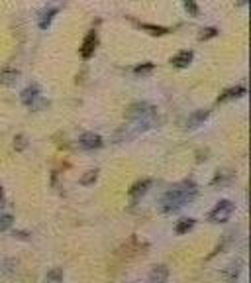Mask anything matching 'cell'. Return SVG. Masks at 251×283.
<instances>
[{"instance_id": "obj_1", "label": "cell", "mask_w": 251, "mask_h": 283, "mask_svg": "<svg viewBox=\"0 0 251 283\" xmlns=\"http://www.w3.org/2000/svg\"><path fill=\"white\" fill-rule=\"evenodd\" d=\"M198 189L193 181H182L177 187L169 189L167 193L161 197V211L163 212H177L182 209L186 203L195 201Z\"/></svg>"}, {"instance_id": "obj_2", "label": "cell", "mask_w": 251, "mask_h": 283, "mask_svg": "<svg viewBox=\"0 0 251 283\" xmlns=\"http://www.w3.org/2000/svg\"><path fill=\"white\" fill-rule=\"evenodd\" d=\"M233 211H235V205H233L232 201L224 199V201H220L214 209L208 212V220L214 222V224L226 222V220H230V216L233 214Z\"/></svg>"}, {"instance_id": "obj_3", "label": "cell", "mask_w": 251, "mask_h": 283, "mask_svg": "<svg viewBox=\"0 0 251 283\" xmlns=\"http://www.w3.org/2000/svg\"><path fill=\"white\" fill-rule=\"evenodd\" d=\"M157 114V108L149 103H134L128 108V118L132 120H145V118H153Z\"/></svg>"}, {"instance_id": "obj_4", "label": "cell", "mask_w": 251, "mask_h": 283, "mask_svg": "<svg viewBox=\"0 0 251 283\" xmlns=\"http://www.w3.org/2000/svg\"><path fill=\"white\" fill-rule=\"evenodd\" d=\"M96 48H98V35L92 30V32H89V34L85 35V39H83L81 57H83V59H90V57L94 55V52H96Z\"/></svg>"}, {"instance_id": "obj_5", "label": "cell", "mask_w": 251, "mask_h": 283, "mask_svg": "<svg viewBox=\"0 0 251 283\" xmlns=\"http://www.w3.org/2000/svg\"><path fill=\"white\" fill-rule=\"evenodd\" d=\"M151 187V179H142V181H138V183H134L132 185V189L128 191V197H130V201H132V205H136L145 193H147V189Z\"/></svg>"}, {"instance_id": "obj_6", "label": "cell", "mask_w": 251, "mask_h": 283, "mask_svg": "<svg viewBox=\"0 0 251 283\" xmlns=\"http://www.w3.org/2000/svg\"><path fill=\"white\" fill-rule=\"evenodd\" d=\"M79 144H81V148H85V150H98V148H102V138L98 136V134H94V132H85L81 138H79Z\"/></svg>"}, {"instance_id": "obj_7", "label": "cell", "mask_w": 251, "mask_h": 283, "mask_svg": "<svg viewBox=\"0 0 251 283\" xmlns=\"http://www.w3.org/2000/svg\"><path fill=\"white\" fill-rule=\"evenodd\" d=\"M39 97H41V88H39V85H30V87H26L20 92V101H22V105H26V106H32Z\"/></svg>"}, {"instance_id": "obj_8", "label": "cell", "mask_w": 251, "mask_h": 283, "mask_svg": "<svg viewBox=\"0 0 251 283\" xmlns=\"http://www.w3.org/2000/svg\"><path fill=\"white\" fill-rule=\"evenodd\" d=\"M57 12H59V8H57V6L43 8V10L39 12V16H37V28H39V30H47V28L51 26V22H53V18H55Z\"/></svg>"}, {"instance_id": "obj_9", "label": "cell", "mask_w": 251, "mask_h": 283, "mask_svg": "<svg viewBox=\"0 0 251 283\" xmlns=\"http://www.w3.org/2000/svg\"><path fill=\"white\" fill-rule=\"evenodd\" d=\"M167 279H169V267L167 265H155L147 275L149 283H167Z\"/></svg>"}, {"instance_id": "obj_10", "label": "cell", "mask_w": 251, "mask_h": 283, "mask_svg": "<svg viewBox=\"0 0 251 283\" xmlns=\"http://www.w3.org/2000/svg\"><path fill=\"white\" fill-rule=\"evenodd\" d=\"M193 57H195V53L191 52V50H184V52L177 53L175 57H171V63L175 67H179V69H184V67H189L193 63Z\"/></svg>"}, {"instance_id": "obj_11", "label": "cell", "mask_w": 251, "mask_h": 283, "mask_svg": "<svg viewBox=\"0 0 251 283\" xmlns=\"http://www.w3.org/2000/svg\"><path fill=\"white\" fill-rule=\"evenodd\" d=\"M208 116H210V112L206 110V108H200V110H195L191 116H189V120H186V126L189 128H198V126H202V124L208 120Z\"/></svg>"}, {"instance_id": "obj_12", "label": "cell", "mask_w": 251, "mask_h": 283, "mask_svg": "<svg viewBox=\"0 0 251 283\" xmlns=\"http://www.w3.org/2000/svg\"><path fill=\"white\" fill-rule=\"evenodd\" d=\"M20 79V71L16 69H2L0 71V85L2 87H12Z\"/></svg>"}, {"instance_id": "obj_13", "label": "cell", "mask_w": 251, "mask_h": 283, "mask_svg": "<svg viewBox=\"0 0 251 283\" xmlns=\"http://www.w3.org/2000/svg\"><path fill=\"white\" fill-rule=\"evenodd\" d=\"M245 95V87L243 85H237V87H232L228 90H224V95H220L218 103H226V101H232V99H239Z\"/></svg>"}, {"instance_id": "obj_14", "label": "cell", "mask_w": 251, "mask_h": 283, "mask_svg": "<svg viewBox=\"0 0 251 283\" xmlns=\"http://www.w3.org/2000/svg\"><path fill=\"white\" fill-rule=\"evenodd\" d=\"M16 267H18V264H16L14 260H10V258H4V256H0V275H8V273H14V271H16Z\"/></svg>"}, {"instance_id": "obj_15", "label": "cell", "mask_w": 251, "mask_h": 283, "mask_svg": "<svg viewBox=\"0 0 251 283\" xmlns=\"http://www.w3.org/2000/svg\"><path fill=\"white\" fill-rule=\"evenodd\" d=\"M195 218H180L179 222H177V226H175V232L177 234H186V232H191V230L195 228Z\"/></svg>"}, {"instance_id": "obj_16", "label": "cell", "mask_w": 251, "mask_h": 283, "mask_svg": "<svg viewBox=\"0 0 251 283\" xmlns=\"http://www.w3.org/2000/svg\"><path fill=\"white\" fill-rule=\"evenodd\" d=\"M142 30L149 32L151 35H165L169 34V28H163V26H155V24H138Z\"/></svg>"}, {"instance_id": "obj_17", "label": "cell", "mask_w": 251, "mask_h": 283, "mask_svg": "<svg viewBox=\"0 0 251 283\" xmlns=\"http://www.w3.org/2000/svg\"><path fill=\"white\" fill-rule=\"evenodd\" d=\"M45 283H63V269L61 267H53L45 273Z\"/></svg>"}, {"instance_id": "obj_18", "label": "cell", "mask_w": 251, "mask_h": 283, "mask_svg": "<svg viewBox=\"0 0 251 283\" xmlns=\"http://www.w3.org/2000/svg\"><path fill=\"white\" fill-rule=\"evenodd\" d=\"M96 177H98V169H90V171H87L85 175L79 179V183L85 185V187H89V185H92L96 181Z\"/></svg>"}, {"instance_id": "obj_19", "label": "cell", "mask_w": 251, "mask_h": 283, "mask_svg": "<svg viewBox=\"0 0 251 283\" xmlns=\"http://www.w3.org/2000/svg\"><path fill=\"white\" fill-rule=\"evenodd\" d=\"M233 179V173H230V171H218V175L214 177V181H212V185H224V183H230Z\"/></svg>"}, {"instance_id": "obj_20", "label": "cell", "mask_w": 251, "mask_h": 283, "mask_svg": "<svg viewBox=\"0 0 251 283\" xmlns=\"http://www.w3.org/2000/svg\"><path fill=\"white\" fill-rule=\"evenodd\" d=\"M12 224H14L12 214H0V232H6L8 228H12Z\"/></svg>"}, {"instance_id": "obj_21", "label": "cell", "mask_w": 251, "mask_h": 283, "mask_svg": "<svg viewBox=\"0 0 251 283\" xmlns=\"http://www.w3.org/2000/svg\"><path fill=\"white\" fill-rule=\"evenodd\" d=\"M153 69H155V65L147 61V63H142V65H136V67H134V73H136V75H142V77H145V75H149Z\"/></svg>"}, {"instance_id": "obj_22", "label": "cell", "mask_w": 251, "mask_h": 283, "mask_svg": "<svg viewBox=\"0 0 251 283\" xmlns=\"http://www.w3.org/2000/svg\"><path fill=\"white\" fill-rule=\"evenodd\" d=\"M218 35V30L216 28H202L200 34H198V41H206V39H212Z\"/></svg>"}, {"instance_id": "obj_23", "label": "cell", "mask_w": 251, "mask_h": 283, "mask_svg": "<svg viewBox=\"0 0 251 283\" xmlns=\"http://www.w3.org/2000/svg\"><path fill=\"white\" fill-rule=\"evenodd\" d=\"M184 10H186V12H189V14H191L193 18H197L198 14H200V10H198V4H197V2H193V0H186V2H184Z\"/></svg>"}, {"instance_id": "obj_24", "label": "cell", "mask_w": 251, "mask_h": 283, "mask_svg": "<svg viewBox=\"0 0 251 283\" xmlns=\"http://www.w3.org/2000/svg\"><path fill=\"white\" fill-rule=\"evenodd\" d=\"M26 146H28V142H26V136L24 134H18L16 138H14V148L22 152V150H26Z\"/></svg>"}, {"instance_id": "obj_25", "label": "cell", "mask_w": 251, "mask_h": 283, "mask_svg": "<svg viewBox=\"0 0 251 283\" xmlns=\"http://www.w3.org/2000/svg\"><path fill=\"white\" fill-rule=\"evenodd\" d=\"M45 106H49V103H47V101H43V99L39 97V99H37L36 103L30 106V108H34V110H39V108H45Z\"/></svg>"}, {"instance_id": "obj_26", "label": "cell", "mask_w": 251, "mask_h": 283, "mask_svg": "<svg viewBox=\"0 0 251 283\" xmlns=\"http://www.w3.org/2000/svg\"><path fill=\"white\" fill-rule=\"evenodd\" d=\"M0 201H2V187H0Z\"/></svg>"}]
</instances>
